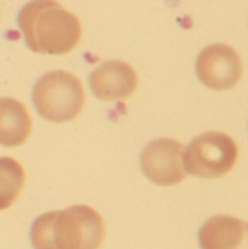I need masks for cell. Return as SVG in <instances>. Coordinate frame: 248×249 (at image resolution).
<instances>
[{"label":"cell","mask_w":248,"mask_h":249,"mask_svg":"<svg viewBox=\"0 0 248 249\" xmlns=\"http://www.w3.org/2000/svg\"><path fill=\"white\" fill-rule=\"evenodd\" d=\"M137 83L136 70L121 60L104 61L89 74V86L94 96L107 102L130 98L136 90Z\"/></svg>","instance_id":"cell-7"},{"label":"cell","mask_w":248,"mask_h":249,"mask_svg":"<svg viewBox=\"0 0 248 249\" xmlns=\"http://www.w3.org/2000/svg\"><path fill=\"white\" fill-rule=\"evenodd\" d=\"M143 175L161 187L177 185L186 178L183 165V146L174 139H158L151 142L140 155Z\"/></svg>","instance_id":"cell-6"},{"label":"cell","mask_w":248,"mask_h":249,"mask_svg":"<svg viewBox=\"0 0 248 249\" xmlns=\"http://www.w3.org/2000/svg\"><path fill=\"white\" fill-rule=\"evenodd\" d=\"M18 25L28 48L38 54H67L82 36L79 18L56 0L28 1L18 13Z\"/></svg>","instance_id":"cell-1"},{"label":"cell","mask_w":248,"mask_h":249,"mask_svg":"<svg viewBox=\"0 0 248 249\" xmlns=\"http://www.w3.org/2000/svg\"><path fill=\"white\" fill-rule=\"evenodd\" d=\"M32 131V118L26 107L13 98H0V146L18 147Z\"/></svg>","instance_id":"cell-9"},{"label":"cell","mask_w":248,"mask_h":249,"mask_svg":"<svg viewBox=\"0 0 248 249\" xmlns=\"http://www.w3.org/2000/svg\"><path fill=\"white\" fill-rule=\"evenodd\" d=\"M200 249H248V222L218 214L210 217L199 231Z\"/></svg>","instance_id":"cell-8"},{"label":"cell","mask_w":248,"mask_h":249,"mask_svg":"<svg viewBox=\"0 0 248 249\" xmlns=\"http://www.w3.org/2000/svg\"><path fill=\"white\" fill-rule=\"evenodd\" d=\"M23 184L22 165L13 158H0V210L9 209L18 200Z\"/></svg>","instance_id":"cell-10"},{"label":"cell","mask_w":248,"mask_h":249,"mask_svg":"<svg viewBox=\"0 0 248 249\" xmlns=\"http://www.w3.org/2000/svg\"><path fill=\"white\" fill-rule=\"evenodd\" d=\"M86 102L82 82L64 70L42 74L32 89V104L44 120L50 123H69L83 109Z\"/></svg>","instance_id":"cell-3"},{"label":"cell","mask_w":248,"mask_h":249,"mask_svg":"<svg viewBox=\"0 0 248 249\" xmlns=\"http://www.w3.org/2000/svg\"><path fill=\"white\" fill-rule=\"evenodd\" d=\"M238 160V144L221 131H206L189 143L183 152L186 172L205 179L227 175Z\"/></svg>","instance_id":"cell-4"},{"label":"cell","mask_w":248,"mask_h":249,"mask_svg":"<svg viewBox=\"0 0 248 249\" xmlns=\"http://www.w3.org/2000/svg\"><path fill=\"white\" fill-rule=\"evenodd\" d=\"M104 239V219L95 209L83 204L45 213L31 228L35 249H98Z\"/></svg>","instance_id":"cell-2"},{"label":"cell","mask_w":248,"mask_h":249,"mask_svg":"<svg viewBox=\"0 0 248 249\" xmlns=\"http://www.w3.org/2000/svg\"><path fill=\"white\" fill-rule=\"evenodd\" d=\"M197 79L212 90H228L234 88L243 74L240 54L229 45L216 42L200 51L196 60Z\"/></svg>","instance_id":"cell-5"}]
</instances>
